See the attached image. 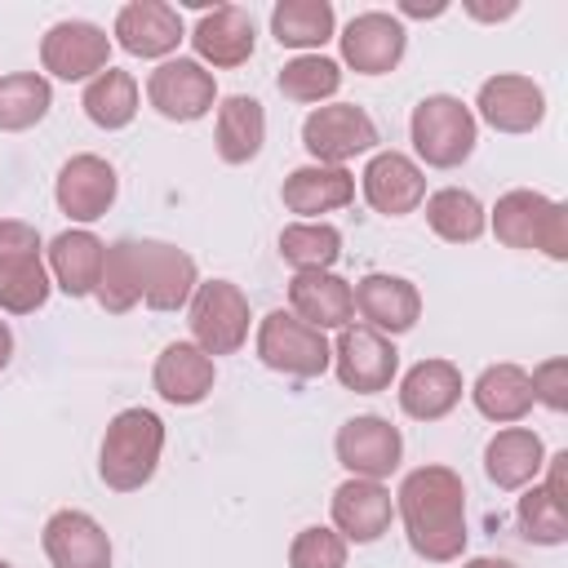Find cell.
<instances>
[{
    "label": "cell",
    "mask_w": 568,
    "mask_h": 568,
    "mask_svg": "<svg viewBox=\"0 0 568 568\" xmlns=\"http://www.w3.org/2000/svg\"><path fill=\"white\" fill-rule=\"evenodd\" d=\"M257 359L284 377H320L333 364V346L293 311H271L257 328Z\"/></svg>",
    "instance_id": "7"
},
{
    "label": "cell",
    "mask_w": 568,
    "mask_h": 568,
    "mask_svg": "<svg viewBox=\"0 0 568 568\" xmlns=\"http://www.w3.org/2000/svg\"><path fill=\"white\" fill-rule=\"evenodd\" d=\"M399 519L413 555L453 564L466 550V484L453 466H417L399 484Z\"/></svg>",
    "instance_id": "1"
},
{
    "label": "cell",
    "mask_w": 568,
    "mask_h": 568,
    "mask_svg": "<svg viewBox=\"0 0 568 568\" xmlns=\"http://www.w3.org/2000/svg\"><path fill=\"white\" fill-rule=\"evenodd\" d=\"M337 40H342L346 67H355L359 75H386V71H395L399 58H404V49H408L404 22L390 18V13H382V9L355 13Z\"/></svg>",
    "instance_id": "13"
},
{
    "label": "cell",
    "mask_w": 568,
    "mask_h": 568,
    "mask_svg": "<svg viewBox=\"0 0 568 568\" xmlns=\"http://www.w3.org/2000/svg\"><path fill=\"white\" fill-rule=\"evenodd\" d=\"M80 106L98 129H124L138 115V80L129 71H120V67H106V71H98L89 80Z\"/></svg>",
    "instance_id": "33"
},
{
    "label": "cell",
    "mask_w": 568,
    "mask_h": 568,
    "mask_svg": "<svg viewBox=\"0 0 568 568\" xmlns=\"http://www.w3.org/2000/svg\"><path fill=\"white\" fill-rule=\"evenodd\" d=\"M191 44L200 53V67H240L253 58V44H257V31H253V18L248 9L240 4H217V9H204L195 31H191Z\"/></svg>",
    "instance_id": "20"
},
{
    "label": "cell",
    "mask_w": 568,
    "mask_h": 568,
    "mask_svg": "<svg viewBox=\"0 0 568 568\" xmlns=\"http://www.w3.org/2000/svg\"><path fill=\"white\" fill-rule=\"evenodd\" d=\"M102 253L106 244L93 231H62L49 244V275L67 297H89L102 275Z\"/></svg>",
    "instance_id": "28"
},
{
    "label": "cell",
    "mask_w": 568,
    "mask_h": 568,
    "mask_svg": "<svg viewBox=\"0 0 568 568\" xmlns=\"http://www.w3.org/2000/svg\"><path fill=\"white\" fill-rule=\"evenodd\" d=\"M213 377H217L213 355H204L195 342H169L160 351V359H155V373H151L160 399H169L178 408L200 404L213 390Z\"/></svg>",
    "instance_id": "25"
},
{
    "label": "cell",
    "mask_w": 568,
    "mask_h": 568,
    "mask_svg": "<svg viewBox=\"0 0 568 568\" xmlns=\"http://www.w3.org/2000/svg\"><path fill=\"white\" fill-rule=\"evenodd\" d=\"M0 568H13V564H9V559H0Z\"/></svg>",
    "instance_id": "45"
},
{
    "label": "cell",
    "mask_w": 568,
    "mask_h": 568,
    "mask_svg": "<svg viewBox=\"0 0 568 568\" xmlns=\"http://www.w3.org/2000/svg\"><path fill=\"white\" fill-rule=\"evenodd\" d=\"M115 40L133 58H169L182 44V13L164 0H133L115 13Z\"/></svg>",
    "instance_id": "19"
},
{
    "label": "cell",
    "mask_w": 568,
    "mask_h": 568,
    "mask_svg": "<svg viewBox=\"0 0 568 568\" xmlns=\"http://www.w3.org/2000/svg\"><path fill=\"white\" fill-rule=\"evenodd\" d=\"M462 399V368L453 359H422L399 382V408L413 422H439Z\"/></svg>",
    "instance_id": "24"
},
{
    "label": "cell",
    "mask_w": 568,
    "mask_h": 568,
    "mask_svg": "<svg viewBox=\"0 0 568 568\" xmlns=\"http://www.w3.org/2000/svg\"><path fill=\"white\" fill-rule=\"evenodd\" d=\"M9 355H13V333H9V324L0 320V368L9 364Z\"/></svg>",
    "instance_id": "44"
},
{
    "label": "cell",
    "mask_w": 568,
    "mask_h": 568,
    "mask_svg": "<svg viewBox=\"0 0 568 568\" xmlns=\"http://www.w3.org/2000/svg\"><path fill=\"white\" fill-rule=\"evenodd\" d=\"M351 297H355V311L368 320V328H377V333H408L413 324H417V315H422V293H417V284L413 280H404V275H382V271H373V275H364L355 288H351Z\"/></svg>",
    "instance_id": "18"
},
{
    "label": "cell",
    "mask_w": 568,
    "mask_h": 568,
    "mask_svg": "<svg viewBox=\"0 0 568 568\" xmlns=\"http://www.w3.org/2000/svg\"><path fill=\"white\" fill-rule=\"evenodd\" d=\"M333 368H337V382L355 395H377L390 386L395 368H399V351L386 333L368 328V324H346L337 333V346H333Z\"/></svg>",
    "instance_id": "9"
},
{
    "label": "cell",
    "mask_w": 568,
    "mask_h": 568,
    "mask_svg": "<svg viewBox=\"0 0 568 568\" xmlns=\"http://www.w3.org/2000/svg\"><path fill=\"white\" fill-rule=\"evenodd\" d=\"M408 133H413V146L417 155L430 164V169H457L462 160H470L475 142H479V129H475V111L453 98V93H430L413 106V120H408Z\"/></svg>",
    "instance_id": "4"
},
{
    "label": "cell",
    "mask_w": 568,
    "mask_h": 568,
    "mask_svg": "<svg viewBox=\"0 0 568 568\" xmlns=\"http://www.w3.org/2000/svg\"><path fill=\"white\" fill-rule=\"evenodd\" d=\"M462 568H515L510 559H497V555H475V559H466Z\"/></svg>",
    "instance_id": "43"
},
{
    "label": "cell",
    "mask_w": 568,
    "mask_h": 568,
    "mask_svg": "<svg viewBox=\"0 0 568 568\" xmlns=\"http://www.w3.org/2000/svg\"><path fill=\"white\" fill-rule=\"evenodd\" d=\"M448 4L444 0H435V4H422V0H399V13H408V18H439Z\"/></svg>",
    "instance_id": "42"
},
{
    "label": "cell",
    "mask_w": 568,
    "mask_h": 568,
    "mask_svg": "<svg viewBox=\"0 0 568 568\" xmlns=\"http://www.w3.org/2000/svg\"><path fill=\"white\" fill-rule=\"evenodd\" d=\"M284 209L297 217H320L333 209H346L355 200V178L337 164H302L284 178Z\"/></svg>",
    "instance_id": "26"
},
{
    "label": "cell",
    "mask_w": 568,
    "mask_h": 568,
    "mask_svg": "<svg viewBox=\"0 0 568 568\" xmlns=\"http://www.w3.org/2000/svg\"><path fill=\"white\" fill-rule=\"evenodd\" d=\"M390 488H382V479H346L333 488V528L346 541H377L390 528Z\"/></svg>",
    "instance_id": "23"
},
{
    "label": "cell",
    "mask_w": 568,
    "mask_h": 568,
    "mask_svg": "<svg viewBox=\"0 0 568 568\" xmlns=\"http://www.w3.org/2000/svg\"><path fill=\"white\" fill-rule=\"evenodd\" d=\"M470 399L488 422H519L532 408V386H528V373L519 364H488L475 377Z\"/></svg>",
    "instance_id": "30"
},
{
    "label": "cell",
    "mask_w": 568,
    "mask_h": 568,
    "mask_svg": "<svg viewBox=\"0 0 568 568\" xmlns=\"http://www.w3.org/2000/svg\"><path fill=\"white\" fill-rule=\"evenodd\" d=\"M528 386H532V404H546L550 413H564L568 408V359H541L532 373H528Z\"/></svg>",
    "instance_id": "40"
},
{
    "label": "cell",
    "mask_w": 568,
    "mask_h": 568,
    "mask_svg": "<svg viewBox=\"0 0 568 568\" xmlns=\"http://www.w3.org/2000/svg\"><path fill=\"white\" fill-rule=\"evenodd\" d=\"M49 271L40 262V231L31 222H0V311L31 315L49 302Z\"/></svg>",
    "instance_id": "5"
},
{
    "label": "cell",
    "mask_w": 568,
    "mask_h": 568,
    "mask_svg": "<svg viewBox=\"0 0 568 568\" xmlns=\"http://www.w3.org/2000/svg\"><path fill=\"white\" fill-rule=\"evenodd\" d=\"M191 333L204 355H235L248 337V297L231 280H204L191 293Z\"/></svg>",
    "instance_id": "6"
},
{
    "label": "cell",
    "mask_w": 568,
    "mask_h": 568,
    "mask_svg": "<svg viewBox=\"0 0 568 568\" xmlns=\"http://www.w3.org/2000/svg\"><path fill=\"white\" fill-rule=\"evenodd\" d=\"M333 448H337V462H342L355 479H386V475L399 466V457H404V435H399V426H390L386 417L364 413V417H351V422L337 430Z\"/></svg>",
    "instance_id": "12"
},
{
    "label": "cell",
    "mask_w": 568,
    "mask_h": 568,
    "mask_svg": "<svg viewBox=\"0 0 568 568\" xmlns=\"http://www.w3.org/2000/svg\"><path fill=\"white\" fill-rule=\"evenodd\" d=\"M515 0H506V4H479V0H466V13L470 18H479V22H501V18H515Z\"/></svg>",
    "instance_id": "41"
},
{
    "label": "cell",
    "mask_w": 568,
    "mask_h": 568,
    "mask_svg": "<svg viewBox=\"0 0 568 568\" xmlns=\"http://www.w3.org/2000/svg\"><path fill=\"white\" fill-rule=\"evenodd\" d=\"M288 568H346V537L337 528H302L288 546Z\"/></svg>",
    "instance_id": "39"
},
{
    "label": "cell",
    "mask_w": 568,
    "mask_h": 568,
    "mask_svg": "<svg viewBox=\"0 0 568 568\" xmlns=\"http://www.w3.org/2000/svg\"><path fill=\"white\" fill-rule=\"evenodd\" d=\"M475 106L497 133H532L546 115V93H541L537 80L506 71V75H493V80L479 84Z\"/></svg>",
    "instance_id": "16"
},
{
    "label": "cell",
    "mask_w": 568,
    "mask_h": 568,
    "mask_svg": "<svg viewBox=\"0 0 568 568\" xmlns=\"http://www.w3.org/2000/svg\"><path fill=\"white\" fill-rule=\"evenodd\" d=\"M138 271H142V302L151 311H182L195 293V257L164 240H138Z\"/></svg>",
    "instance_id": "14"
},
{
    "label": "cell",
    "mask_w": 568,
    "mask_h": 568,
    "mask_svg": "<svg viewBox=\"0 0 568 568\" xmlns=\"http://www.w3.org/2000/svg\"><path fill=\"white\" fill-rule=\"evenodd\" d=\"M359 186H364V200L386 217H404L426 200V173L404 151H377L364 164Z\"/></svg>",
    "instance_id": "17"
},
{
    "label": "cell",
    "mask_w": 568,
    "mask_h": 568,
    "mask_svg": "<svg viewBox=\"0 0 568 568\" xmlns=\"http://www.w3.org/2000/svg\"><path fill=\"white\" fill-rule=\"evenodd\" d=\"M288 306L302 324L311 328H346L355 320V297L351 284L333 271H297L288 280Z\"/></svg>",
    "instance_id": "22"
},
{
    "label": "cell",
    "mask_w": 568,
    "mask_h": 568,
    "mask_svg": "<svg viewBox=\"0 0 568 568\" xmlns=\"http://www.w3.org/2000/svg\"><path fill=\"white\" fill-rule=\"evenodd\" d=\"M515 519H519V532H524L532 546H564V541H568V506H559L541 484H532V488L519 497Z\"/></svg>",
    "instance_id": "38"
},
{
    "label": "cell",
    "mask_w": 568,
    "mask_h": 568,
    "mask_svg": "<svg viewBox=\"0 0 568 568\" xmlns=\"http://www.w3.org/2000/svg\"><path fill=\"white\" fill-rule=\"evenodd\" d=\"M115 169L102 155H71L58 173V209L71 222H93L115 204Z\"/></svg>",
    "instance_id": "21"
},
{
    "label": "cell",
    "mask_w": 568,
    "mask_h": 568,
    "mask_svg": "<svg viewBox=\"0 0 568 568\" xmlns=\"http://www.w3.org/2000/svg\"><path fill=\"white\" fill-rule=\"evenodd\" d=\"M98 306L111 315H124L142 302V271H138V240H115L102 253V275L93 288Z\"/></svg>",
    "instance_id": "32"
},
{
    "label": "cell",
    "mask_w": 568,
    "mask_h": 568,
    "mask_svg": "<svg viewBox=\"0 0 568 568\" xmlns=\"http://www.w3.org/2000/svg\"><path fill=\"white\" fill-rule=\"evenodd\" d=\"M146 98H151V106H155L164 120L191 124V120H200V115L213 111L217 84H213V71H204L195 58H169V62H160V67L151 71Z\"/></svg>",
    "instance_id": "11"
},
{
    "label": "cell",
    "mask_w": 568,
    "mask_h": 568,
    "mask_svg": "<svg viewBox=\"0 0 568 568\" xmlns=\"http://www.w3.org/2000/svg\"><path fill=\"white\" fill-rule=\"evenodd\" d=\"M280 93L293 102H324L342 89V67L324 53H297L293 62H284L280 71Z\"/></svg>",
    "instance_id": "37"
},
{
    "label": "cell",
    "mask_w": 568,
    "mask_h": 568,
    "mask_svg": "<svg viewBox=\"0 0 568 568\" xmlns=\"http://www.w3.org/2000/svg\"><path fill=\"white\" fill-rule=\"evenodd\" d=\"M53 106V89L44 75L36 71H18V75H0V129L4 133H22L31 124H40Z\"/></svg>",
    "instance_id": "35"
},
{
    "label": "cell",
    "mask_w": 568,
    "mask_h": 568,
    "mask_svg": "<svg viewBox=\"0 0 568 568\" xmlns=\"http://www.w3.org/2000/svg\"><path fill=\"white\" fill-rule=\"evenodd\" d=\"M302 146L311 151L315 164H346L364 151L377 146V124L364 106L355 102H333V106H315L302 120Z\"/></svg>",
    "instance_id": "8"
},
{
    "label": "cell",
    "mask_w": 568,
    "mask_h": 568,
    "mask_svg": "<svg viewBox=\"0 0 568 568\" xmlns=\"http://www.w3.org/2000/svg\"><path fill=\"white\" fill-rule=\"evenodd\" d=\"M493 235L506 248H541L546 257H568V204L541 191H506L493 209Z\"/></svg>",
    "instance_id": "3"
},
{
    "label": "cell",
    "mask_w": 568,
    "mask_h": 568,
    "mask_svg": "<svg viewBox=\"0 0 568 568\" xmlns=\"http://www.w3.org/2000/svg\"><path fill=\"white\" fill-rule=\"evenodd\" d=\"M44 555L53 568H111V537L89 510H58L44 524Z\"/></svg>",
    "instance_id": "15"
},
{
    "label": "cell",
    "mask_w": 568,
    "mask_h": 568,
    "mask_svg": "<svg viewBox=\"0 0 568 568\" xmlns=\"http://www.w3.org/2000/svg\"><path fill=\"white\" fill-rule=\"evenodd\" d=\"M40 62L58 80H93L98 71L111 67V40H106V31L98 22L67 18V22H53L44 31Z\"/></svg>",
    "instance_id": "10"
},
{
    "label": "cell",
    "mask_w": 568,
    "mask_h": 568,
    "mask_svg": "<svg viewBox=\"0 0 568 568\" xmlns=\"http://www.w3.org/2000/svg\"><path fill=\"white\" fill-rule=\"evenodd\" d=\"M266 142V111L248 93H231L217 106V155L226 164H248Z\"/></svg>",
    "instance_id": "29"
},
{
    "label": "cell",
    "mask_w": 568,
    "mask_h": 568,
    "mask_svg": "<svg viewBox=\"0 0 568 568\" xmlns=\"http://www.w3.org/2000/svg\"><path fill=\"white\" fill-rule=\"evenodd\" d=\"M541 466H546V448H541V435L528 426H506L484 448V475L506 493L532 484Z\"/></svg>",
    "instance_id": "27"
},
{
    "label": "cell",
    "mask_w": 568,
    "mask_h": 568,
    "mask_svg": "<svg viewBox=\"0 0 568 568\" xmlns=\"http://www.w3.org/2000/svg\"><path fill=\"white\" fill-rule=\"evenodd\" d=\"M333 4L328 0H280L271 9V36L284 49H320L324 40H333Z\"/></svg>",
    "instance_id": "31"
},
{
    "label": "cell",
    "mask_w": 568,
    "mask_h": 568,
    "mask_svg": "<svg viewBox=\"0 0 568 568\" xmlns=\"http://www.w3.org/2000/svg\"><path fill=\"white\" fill-rule=\"evenodd\" d=\"M426 222H430V231H435L439 240H448V244H470V240H479L484 226H488L484 204H479L470 191H462V186H439V191H430V195H426Z\"/></svg>",
    "instance_id": "34"
},
{
    "label": "cell",
    "mask_w": 568,
    "mask_h": 568,
    "mask_svg": "<svg viewBox=\"0 0 568 568\" xmlns=\"http://www.w3.org/2000/svg\"><path fill=\"white\" fill-rule=\"evenodd\" d=\"M280 257L297 271H328L342 257V231L328 222H293L280 231Z\"/></svg>",
    "instance_id": "36"
},
{
    "label": "cell",
    "mask_w": 568,
    "mask_h": 568,
    "mask_svg": "<svg viewBox=\"0 0 568 568\" xmlns=\"http://www.w3.org/2000/svg\"><path fill=\"white\" fill-rule=\"evenodd\" d=\"M164 453V422L151 408H124L106 422L98 448V475L111 493H138Z\"/></svg>",
    "instance_id": "2"
}]
</instances>
